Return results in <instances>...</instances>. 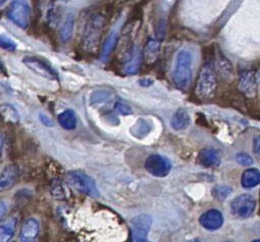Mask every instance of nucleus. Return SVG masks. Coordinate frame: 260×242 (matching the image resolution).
Returning a JSON list of instances; mask_svg holds the SVG:
<instances>
[{
    "instance_id": "obj_29",
    "label": "nucleus",
    "mask_w": 260,
    "mask_h": 242,
    "mask_svg": "<svg viewBox=\"0 0 260 242\" xmlns=\"http://www.w3.org/2000/svg\"><path fill=\"white\" fill-rule=\"evenodd\" d=\"M39 118H40V121H41V123L43 124V126L48 127V128H50V127H52V126H53L52 120H51L49 117H47L46 115H44V114L40 113V114H39Z\"/></svg>"
},
{
    "instance_id": "obj_8",
    "label": "nucleus",
    "mask_w": 260,
    "mask_h": 242,
    "mask_svg": "<svg viewBox=\"0 0 260 242\" xmlns=\"http://www.w3.org/2000/svg\"><path fill=\"white\" fill-rule=\"evenodd\" d=\"M24 64L37 75L47 78V79H55L57 74L56 72L44 60H41L34 56H25L23 58Z\"/></svg>"
},
{
    "instance_id": "obj_12",
    "label": "nucleus",
    "mask_w": 260,
    "mask_h": 242,
    "mask_svg": "<svg viewBox=\"0 0 260 242\" xmlns=\"http://www.w3.org/2000/svg\"><path fill=\"white\" fill-rule=\"evenodd\" d=\"M239 89L247 97H254L257 90V80L253 71H244L240 76Z\"/></svg>"
},
{
    "instance_id": "obj_14",
    "label": "nucleus",
    "mask_w": 260,
    "mask_h": 242,
    "mask_svg": "<svg viewBox=\"0 0 260 242\" xmlns=\"http://www.w3.org/2000/svg\"><path fill=\"white\" fill-rule=\"evenodd\" d=\"M119 33H120V28L115 27L114 29L111 30V32L107 36V38H106V40L103 44V48H102V52H101V59L103 60V62H106V60H108L111 53L115 49L116 44L118 42Z\"/></svg>"
},
{
    "instance_id": "obj_3",
    "label": "nucleus",
    "mask_w": 260,
    "mask_h": 242,
    "mask_svg": "<svg viewBox=\"0 0 260 242\" xmlns=\"http://www.w3.org/2000/svg\"><path fill=\"white\" fill-rule=\"evenodd\" d=\"M217 87V80L215 76V72L210 63V60H206L205 65L203 66L200 76L197 81L196 93L201 99H210Z\"/></svg>"
},
{
    "instance_id": "obj_32",
    "label": "nucleus",
    "mask_w": 260,
    "mask_h": 242,
    "mask_svg": "<svg viewBox=\"0 0 260 242\" xmlns=\"http://www.w3.org/2000/svg\"><path fill=\"white\" fill-rule=\"evenodd\" d=\"M254 151H255V153L259 154V137L255 138V140H254Z\"/></svg>"
},
{
    "instance_id": "obj_13",
    "label": "nucleus",
    "mask_w": 260,
    "mask_h": 242,
    "mask_svg": "<svg viewBox=\"0 0 260 242\" xmlns=\"http://www.w3.org/2000/svg\"><path fill=\"white\" fill-rule=\"evenodd\" d=\"M103 25H104V18L102 16H96L95 18H93V20L88 25V28L85 34L86 45L92 46V44H96Z\"/></svg>"
},
{
    "instance_id": "obj_5",
    "label": "nucleus",
    "mask_w": 260,
    "mask_h": 242,
    "mask_svg": "<svg viewBox=\"0 0 260 242\" xmlns=\"http://www.w3.org/2000/svg\"><path fill=\"white\" fill-rule=\"evenodd\" d=\"M145 167L152 175L157 177L167 176L171 170V162L165 156L160 154H153L148 157Z\"/></svg>"
},
{
    "instance_id": "obj_10",
    "label": "nucleus",
    "mask_w": 260,
    "mask_h": 242,
    "mask_svg": "<svg viewBox=\"0 0 260 242\" xmlns=\"http://www.w3.org/2000/svg\"><path fill=\"white\" fill-rule=\"evenodd\" d=\"M40 225L35 218L27 219L20 231V241L21 242H35L39 235Z\"/></svg>"
},
{
    "instance_id": "obj_20",
    "label": "nucleus",
    "mask_w": 260,
    "mask_h": 242,
    "mask_svg": "<svg viewBox=\"0 0 260 242\" xmlns=\"http://www.w3.org/2000/svg\"><path fill=\"white\" fill-rule=\"evenodd\" d=\"M57 119H58L59 126L62 129L67 130V131H73L77 127V117H76V114L71 109L64 110L63 112H61L58 115Z\"/></svg>"
},
{
    "instance_id": "obj_34",
    "label": "nucleus",
    "mask_w": 260,
    "mask_h": 242,
    "mask_svg": "<svg viewBox=\"0 0 260 242\" xmlns=\"http://www.w3.org/2000/svg\"><path fill=\"white\" fill-rule=\"evenodd\" d=\"M5 70V66H4V63L2 62V59H0V72H3Z\"/></svg>"
},
{
    "instance_id": "obj_16",
    "label": "nucleus",
    "mask_w": 260,
    "mask_h": 242,
    "mask_svg": "<svg viewBox=\"0 0 260 242\" xmlns=\"http://www.w3.org/2000/svg\"><path fill=\"white\" fill-rule=\"evenodd\" d=\"M142 65V52L139 47H135L130 53L127 63L124 66V73L127 75L137 74Z\"/></svg>"
},
{
    "instance_id": "obj_11",
    "label": "nucleus",
    "mask_w": 260,
    "mask_h": 242,
    "mask_svg": "<svg viewBox=\"0 0 260 242\" xmlns=\"http://www.w3.org/2000/svg\"><path fill=\"white\" fill-rule=\"evenodd\" d=\"M200 224L207 230L215 231L223 224V217L217 209H210L200 217Z\"/></svg>"
},
{
    "instance_id": "obj_33",
    "label": "nucleus",
    "mask_w": 260,
    "mask_h": 242,
    "mask_svg": "<svg viewBox=\"0 0 260 242\" xmlns=\"http://www.w3.org/2000/svg\"><path fill=\"white\" fill-rule=\"evenodd\" d=\"M4 142H5V140H4V136L0 134V157H2V155H3V150H4Z\"/></svg>"
},
{
    "instance_id": "obj_24",
    "label": "nucleus",
    "mask_w": 260,
    "mask_h": 242,
    "mask_svg": "<svg viewBox=\"0 0 260 242\" xmlns=\"http://www.w3.org/2000/svg\"><path fill=\"white\" fill-rule=\"evenodd\" d=\"M151 124L149 120L146 119H139L138 123L130 129V132L133 133V136H135L138 139H143L147 137L151 132Z\"/></svg>"
},
{
    "instance_id": "obj_22",
    "label": "nucleus",
    "mask_w": 260,
    "mask_h": 242,
    "mask_svg": "<svg viewBox=\"0 0 260 242\" xmlns=\"http://www.w3.org/2000/svg\"><path fill=\"white\" fill-rule=\"evenodd\" d=\"M74 27H75L74 16L69 15L59 29V38L62 42H68L71 40L74 32Z\"/></svg>"
},
{
    "instance_id": "obj_21",
    "label": "nucleus",
    "mask_w": 260,
    "mask_h": 242,
    "mask_svg": "<svg viewBox=\"0 0 260 242\" xmlns=\"http://www.w3.org/2000/svg\"><path fill=\"white\" fill-rule=\"evenodd\" d=\"M242 186L246 189L254 188L260 183V172L257 168H248L242 174Z\"/></svg>"
},
{
    "instance_id": "obj_17",
    "label": "nucleus",
    "mask_w": 260,
    "mask_h": 242,
    "mask_svg": "<svg viewBox=\"0 0 260 242\" xmlns=\"http://www.w3.org/2000/svg\"><path fill=\"white\" fill-rule=\"evenodd\" d=\"M18 218L12 217L7 222L0 225V242H10L17 230Z\"/></svg>"
},
{
    "instance_id": "obj_9",
    "label": "nucleus",
    "mask_w": 260,
    "mask_h": 242,
    "mask_svg": "<svg viewBox=\"0 0 260 242\" xmlns=\"http://www.w3.org/2000/svg\"><path fill=\"white\" fill-rule=\"evenodd\" d=\"M21 173L20 167L17 164L7 165L0 173V193L9 190L15 185Z\"/></svg>"
},
{
    "instance_id": "obj_31",
    "label": "nucleus",
    "mask_w": 260,
    "mask_h": 242,
    "mask_svg": "<svg viewBox=\"0 0 260 242\" xmlns=\"http://www.w3.org/2000/svg\"><path fill=\"white\" fill-rule=\"evenodd\" d=\"M139 83H140L141 86H150V85H152L154 83V81L152 79H150V78H144V79L140 80Z\"/></svg>"
},
{
    "instance_id": "obj_18",
    "label": "nucleus",
    "mask_w": 260,
    "mask_h": 242,
    "mask_svg": "<svg viewBox=\"0 0 260 242\" xmlns=\"http://www.w3.org/2000/svg\"><path fill=\"white\" fill-rule=\"evenodd\" d=\"M189 124H190L189 115L186 112V110H184V109H178L174 113V115L170 121L171 128L175 131L185 130L189 126Z\"/></svg>"
},
{
    "instance_id": "obj_7",
    "label": "nucleus",
    "mask_w": 260,
    "mask_h": 242,
    "mask_svg": "<svg viewBox=\"0 0 260 242\" xmlns=\"http://www.w3.org/2000/svg\"><path fill=\"white\" fill-rule=\"evenodd\" d=\"M152 226V218L148 215H140L132 221L134 242H147L148 234Z\"/></svg>"
},
{
    "instance_id": "obj_25",
    "label": "nucleus",
    "mask_w": 260,
    "mask_h": 242,
    "mask_svg": "<svg viewBox=\"0 0 260 242\" xmlns=\"http://www.w3.org/2000/svg\"><path fill=\"white\" fill-rule=\"evenodd\" d=\"M0 48L6 49L8 51H14L17 49V43L9 36L2 34L0 35Z\"/></svg>"
},
{
    "instance_id": "obj_30",
    "label": "nucleus",
    "mask_w": 260,
    "mask_h": 242,
    "mask_svg": "<svg viewBox=\"0 0 260 242\" xmlns=\"http://www.w3.org/2000/svg\"><path fill=\"white\" fill-rule=\"evenodd\" d=\"M8 211V205L5 201H0V219H2Z\"/></svg>"
},
{
    "instance_id": "obj_27",
    "label": "nucleus",
    "mask_w": 260,
    "mask_h": 242,
    "mask_svg": "<svg viewBox=\"0 0 260 242\" xmlns=\"http://www.w3.org/2000/svg\"><path fill=\"white\" fill-rule=\"evenodd\" d=\"M236 160L239 164L243 165V166H250L253 164V159L252 157L247 154V153H244V152H241V153H238L236 155Z\"/></svg>"
},
{
    "instance_id": "obj_15",
    "label": "nucleus",
    "mask_w": 260,
    "mask_h": 242,
    "mask_svg": "<svg viewBox=\"0 0 260 242\" xmlns=\"http://www.w3.org/2000/svg\"><path fill=\"white\" fill-rule=\"evenodd\" d=\"M199 162L205 167H217L220 165L221 159L217 150L211 148L202 149L199 153Z\"/></svg>"
},
{
    "instance_id": "obj_19",
    "label": "nucleus",
    "mask_w": 260,
    "mask_h": 242,
    "mask_svg": "<svg viewBox=\"0 0 260 242\" xmlns=\"http://www.w3.org/2000/svg\"><path fill=\"white\" fill-rule=\"evenodd\" d=\"M0 116L6 124L16 126L20 123V114L11 104H3L0 106Z\"/></svg>"
},
{
    "instance_id": "obj_35",
    "label": "nucleus",
    "mask_w": 260,
    "mask_h": 242,
    "mask_svg": "<svg viewBox=\"0 0 260 242\" xmlns=\"http://www.w3.org/2000/svg\"><path fill=\"white\" fill-rule=\"evenodd\" d=\"M252 242H260V241H259V240H258V239H257V240H253V241H252Z\"/></svg>"
},
{
    "instance_id": "obj_26",
    "label": "nucleus",
    "mask_w": 260,
    "mask_h": 242,
    "mask_svg": "<svg viewBox=\"0 0 260 242\" xmlns=\"http://www.w3.org/2000/svg\"><path fill=\"white\" fill-rule=\"evenodd\" d=\"M213 196L216 197L218 200L222 201L224 200L231 193H232V188H230L229 186H216L215 188H213Z\"/></svg>"
},
{
    "instance_id": "obj_1",
    "label": "nucleus",
    "mask_w": 260,
    "mask_h": 242,
    "mask_svg": "<svg viewBox=\"0 0 260 242\" xmlns=\"http://www.w3.org/2000/svg\"><path fill=\"white\" fill-rule=\"evenodd\" d=\"M192 55L187 49H181L176 56L173 80L175 86L181 90H185L191 80Z\"/></svg>"
},
{
    "instance_id": "obj_28",
    "label": "nucleus",
    "mask_w": 260,
    "mask_h": 242,
    "mask_svg": "<svg viewBox=\"0 0 260 242\" xmlns=\"http://www.w3.org/2000/svg\"><path fill=\"white\" fill-rule=\"evenodd\" d=\"M115 110L120 113L121 115H130L133 114V109L130 108L129 106L123 104V103H116L115 104Z\"/></svg>"
},
{
    "instance_id": "obj_6",
    "label": "nucleus",
    "mask_w": 260,
    "mask_h": 242,
    "mask_svg": "<svg viewBox=\"0 0 260 242\" xmlns=\"http://www.w3.org/2000/svg\"><path fill=\"white\" fill-rule=\"evenodd\" d=\"M256 207V200L250 194H242L237 196L232 204L231 210L234 216L239 218H247L253 214Z\"/></svg>"
},
{
    "instance_id": "obj_23",
    "label": "nucleus",
    "mask_w": 260,
    "mask_h": 242,
    "mask_svg": "<svg viewBox=\"0 0 260 242\" xmlns=\"http://www.w3.org/2000/svg\"><path fill=\"white\" fill-rule=\"evenodd\" d=\"M160 50V42L156 39H149L145 49H144V56L147 60V63H153L157 59Z\"/></svg>"
},
{
    "instance_id": "obj_4",
    "label": "nucleus",
    "mask_w": 260,
    "mask_h": 242,
    "mask_svg": "<svg viewBox=\"0 0 260 242\" xmlns=\"http://www.w3.org/2000/svg\"><path fill=\"white\" fill-rule=\"evenodd\" d=\"M7 16L18 27L26 29L31 17L30 6L26 2H13L7 11Z\"/></svg>"
},
{
    "instance_id": "obj_2",
    "label": "nucleus",
    "mask_w": 260,
    "mask_h": 242,
    "mask_svg": "<svg viewBox=\"0 0 260 242\" xmlns=\"http://www.w3.org/2000/svg\"><path fill=\"white\" fill-rule=\"evenodd\" d=\"M66 179L67 183L72 188L79 191L80 193L89 195L91 197H98L100 195L95 180L90 175L81 170H73L68 172Z\"/></svg>"
}]
</instances>
